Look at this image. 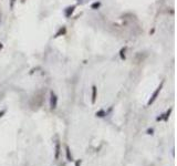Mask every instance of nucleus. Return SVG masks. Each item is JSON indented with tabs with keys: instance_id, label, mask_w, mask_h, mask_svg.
I'll use <instances>...</instances> for the list:
<instances>
[{
	"instance_id": "obj_1",
	"label": "nucleus",
	"mask_w": 177,
	"mask_h": 166,
	"mask_svg": "<svg viewBox=\"0 0 177 166\" xmlns=\"http://www.w3.org/2000/svg\"><path fill=\"white\" fill-rule=\"evenodd\" d=\"M163 85H164V81H162L161 84L157 86V89L155 90V92L153 93V95L151 96V99H149V101L147 102V105H151L152 103H154V101L157 99V96L160 95V93H161V91H162V87H163Z\"/></svg>"
},
{
	"instance_id": "obj_2",
	"label": "nucleus",
	"mask_w": 177,
	"mask_h": 166,
	"mask_svg": "<svg viewBox=\"0 0 177 166\" xmlns=\"http://www.w3.org/2000/svg\"><path fill=\"white\" fill-rule=\"evenodd\" d=\"M58 106V98L56 95V93L53 91L50 92V107L52 108V110H56Z\"/></svg>"
},
{
	"instance_id": "obj_3",
	"label": "nucleus",
	"mask_w": 177,
	"mask_h": 166,
	"mask_svg": "<svg viewBox=\"0 0 177 166\" xmlns=\"http://www.w3.org/2000/svg\"><path fill=\"white\" fill-rule=\"evenodd\" d=\"M74 10H75V6H70V7H68V8H65L64 9V16L66 17V18H70L72 16V13L74 12Z\"/></svg>"
},
{
	"instance_id": "obj_4",
	"label": "nucleus",
	"mask_w": 177,
	"mask_h": 166,
	"mask_svg": "<svg viewBox=\"0 0 177 166\" xmlns=\"http://www.w3.org/2000/svg\"><path fill=\"white\" fill-rule=\"evenodd\" d=\"M170 113H172V108H169V110L167 111L165 114H163L162 116H158L156 120L157 121H162V120H163V121H165V122H167V121H168V117H169V114Z\"/></svg>"
},
{
	"instance_id": "obj_5",
	"label": "nucleus",
	"mask_w": 177,
	"mask_h": 166,
	"mask_svg": "<svg viewBox=\"0 0 177 166\" xmlns=\"http://www.w3.org/2000/svg\"><path fill=\"white\" fill-rule=\"evenodd\" d=\"M96 86L95 85H93L92 86V103L94 104L95 103V101H96Z\"/></svg>"
},
{
	"instance_id": "obj_6",
	"label": "nucleus",
	"mask_w": 177,
	"mask_h": 166,
	"mask_svg": "<svg viewBox=\"0 0 177 166\" xmlns=\"http://www.w3.org/2000/svg\"><path fill=\"white\" fill-rule=\"evenodd\" d=\"M66 33V28L65 27H62V28H60V30L56 33V38L58 37H60V35H63V34H65Z\"/></svg>"
},
{
	"instance_id": "obj_7",
	"label": "nucleus",
	"mask_w": 177,
	"mask_h": 166,
	"mask_svg": "<svg viewBox=\"0 0 177 166\" xmlns=\"http://www.w3.org/2000/svg\"><path fill=\"white\" fill-rule=\"evenodd\" d=\"M65 152H66V158H68V161L69 162H72L73 161V157H72V155H71V152H70V147L69 146H65Z\"/></svg>"
},
{
	"instance_id": "obj_8",
	"label": "nucleus",
	"mask_w": 177,
	"mask_h": 166,
	"mask_svg": "<svg viewBox=\"0 0 177 166\" xmlns=\"http://www.w3.org/2000/svg\"><path fill=\"white\" fill-rule=\"evenodd\" d=\"M59 154H60V143L57 142V144H56V154H54V158L56 159L59 158Z\"/></svg>"
},
{
	"instance_id": "obj_9",
	"label": "nucleus",
	"mask_w": 177,
	"mask_h": 166,
	"mask_svg": "<svg viewBox=\"0 0 177 166\" xmlns=\"http://www.w3.org/2000/svg\"><path fill=\"white\" fill-rule=\"evenodd\" d=\"M126 50H127V47H124V48H122L120 51V57L122 60H125V52H126Z\"/></svg>"
},
{
	"instance_id": "obj_10",
	"label": "nucleus",
	"mask_w": 177,
	"mask_h": 166,
	"mask_svg": "<svg viewBox=\"0 0 177 166\" xmlns=\"http://www.w3.org/2000/svg\"><path fill=\"white\" fill-rule=\"evenodd\" d=\"M100 7H101L100 1H95V2H93V4L91 5V9H93V10H96V9H99Z\"/></svg>"
},
{
	"instance_id": "obj_11",
	"label": "nucleus",
	"mask_w": 177,
	"mask_h": 166,
	"mask_svg": "<svg viewBox=\"0 0 177 166\" xmlns=\"http://www.w3.org/2000/svg\"><path fill=\"white\" fill-rule=\"evenodd\" d=\"M106 114H108V113H106L104 110H100V111H97V112H96L95 115H96V116H99V117H104V116L106 115Z\"/></svg>"
},
{
	"instance_id": "obj_12",
	"label": "nucleus",
	"mask_w": 177,
	"mask_h": 166,
	"mask_svg": "<svg viewBox=\"0 0 177 166\" xmlns=\"http://www.w3.org/2000/svg\"><path fill=\"white\" fill-rule=\"evenodd\" d=\"M147 134H149V135L154 134V128H148L147 130Z\"/></svg>"
},
{
	"instance_id": "obj_13",
	"label": "nucleus",
	"mask_w": 177,
	"mask_h": 166,
	"mask_svg": "<svg viewBox=\"0 0 177 166\" xmlns=\"http://www.w3.org/2000/svg\"><path fill=\"white\" fill-rule=\"evenodd\" d=\"M78 2L80 5H83V4H85V2H87V0H78Z\"/></svg>"
},
{
	"instance_id": "obj_14",
	"label": "nucleus",
	"mask_w": 177,
	"mask_h": 166,
	"mask_svg": "<svg viewBox=\"0 0 177 166\" xmlns=\"http://www.w3.org/2000/svg\"><path fill=\"white\" fill-rule=\"evenodd\" d=\"M75 166H81V159H78V161L75 162Z\"/></svg>"
},
{
	"instance_id": "obj_15",
	"label": "nucleus",
	"mask_w": 177,
	"mask_h": 166,
	"mask_svg": "<svg viewBox=\"0 0 177 166\" xmlns=\"http://www.w3.org/2000/svg\"><path fill=\"white\" fill-rule=\"evenodd\" d=\"M14 1H16V0H11V4H10V7H11V8H13V4H14Z\"/></svg>"
},
{
	"instance_id": "obj_16",
	"label": "nucleus",
	"mask_w": 177,
	"mask_h": 166,
	"mask_svg": "<svg viewBox=\"0 0 177 166\" xmlns=\"http://www.w3.org/2000/svg\"><path fill=\"white\" fill-rule=\"evenodd\" d=\"M6 112V111H2V112H0V116H2V114H4Z\"/></svg>"
}]
</instances>
